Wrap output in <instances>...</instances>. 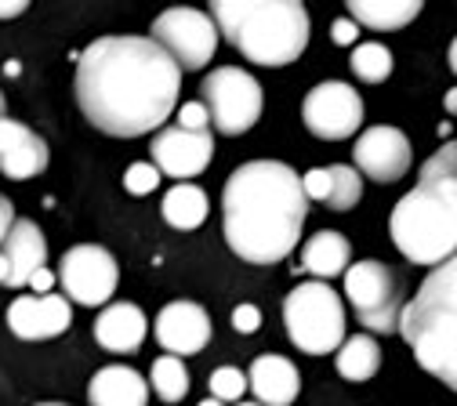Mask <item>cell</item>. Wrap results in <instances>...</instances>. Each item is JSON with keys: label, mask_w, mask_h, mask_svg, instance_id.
<instances>
[{"label": "cell", "mask_w": 457, "mask_h": 406, "mask_svg": "<svg viewBox=\"0 0 457 406\" xmlns=\"http://www.w3.org/2000/svg\"><path fill=\"white\" fill-rule=\"evenodd\" d=\"M29 4L26 0H15V4H0V19H15V15H22Z\"/></svg>", "instance_id": "8d00e7d4"}, {"label": "cell", "mask_w": 457, "mask_h": 406, "mask_svg": "<svg viewBox=\"0 0 457 406\" xmlns=\"http://www.w3.org/2000/svg\"><path fill=\"white\" fill-rule=\"evenodd\" d=\"M381 367V344L370 334H353L337 348V374L345 381H370Z\"/></svg>", "instance_id": "cb8c5ba5"}, {"label": "cell", "mask_w": 457, "mask_h": 406, "mask_svg": "<svg viewBox=\"0 0 457 406\" xmlns=\"http://www.w3.org/2000/svg\"><path fill=\"white\" fill-rule=\"evenodd\" d=\"M302 189L309 196V203H323L327 200V189H330V178H327V167H312L305 178H302Z\"/></svg>", "instance_id": "1f68e13d"}, {"label": "cell", "mask_w": 457, "mask_h": 406, "mask_svg": "<svg viewBox=\"0 0 457 406\" xmlns=\"http://www.w3.org/2000/svg\"><path fill=\"white\" fill-rule=\"evenodd\" d=\"M156 341L167 356H196L211 341V316L196 302H170L156 316Z\"/></svg>", "instance_id": "5bb4252c"}, {"label": "cell", "mask_w": 457, "mask_h": 406, "mask_svg": "<svg viewBox=\"0 0 457 406\" xmlns=\"http://www.w3.org/2000/svg\"><path fill=\"white\" fill-rule=\"evenodd\" d=\"M418 15H421V0H353L349 4V19L378 33H395L411 26Z\"/></svg>", "instance_id": "7402d4cb"}, {"label": "cell", "mask_w": 457, "mask_h": 406, "mask_svg": "<svg viewBox=\"0 0 457 406\" xmlns=\"http://www.w3.org/2000/svg\"><path fill=\"white\" fill-rule=\"evenodd\" d=\"M70 323H73V309H70V298L62 294H44V298L26 294V298H15L8 309V327L22 341L59 337L70 330Z\"/></svg>", "instance_id": "9a60e30c"}, {"label": "cell", "mask_w": 457, "mask_h": 406, "mask_svg": "<svg viewBox=\"0 0 457 406\" xmlns=\"http://www.w3.org/2000/svg\"><path fill=\"white\" fill-rule=\"evenodd\" d=\"M349 66H353V73H356L363 84H381V80H388V73H392V51H388L385 44H378V40L356 44Z\"/></svg>", "instance_id": "4316f807"}, {"label": "cell", "mask_w": 457, "mask_h": 406, "mask_svg": "<svg viewBox=\"0 0 457 406\" xmlns=\"http://www.w3.org/2000/svg\"><path fill=\"white\" fill-rule=\"evenodd\" d=\"M309 196L302 178L279 160L240 163L221 193L225 244L251 265H276L302 240Z\"/></svg>", "instance_id": "7a4b0ae2"}, {"label": "cell", "mask_w": 457, "mask_h": 406, "mask_svg": "<svg viewBox=\"0 0 457 406\" xmlns=\"http://www.w3.org/2000/svg\"><path fill=\"white\" fill-rule=\"evenodd\" d=\"M117 279H120V269L112 261V254L98 244H77L62 254V265H59V283L66 290V298L77 302V305H105L117 290Z\"/></svg>", "instance_id": "8fae6325"}, {"label": "cell", "mask_w": 457, "mask_h": 406, "mask_svg": "<svg viewBox=\"0 0 457 406\" xmlns=\"http://www.w3.org/2000/svg\"><path fill=\"white\" fill-rule=\"evenodd\" d=\"M153 40L175 58L179 70H204L214 58V47H218V26L207 12L170 8V12L156 15Z\"/></svg>", "instance_id": "9c48e42d"}, {"label": "cell", "mask_w": 457, "mask_h": 406, "mask_svg": "<svg viewBox=\"0 0 457 406\" xmlns=\"http://www.w3.org/2000/svg\"><path fill=\"white\" fill-rule=\"evenodd\" d=\"M211 156H214L211 131H182L175 124V128H163L153 138L156 170L167 174V178H175V182H189V178H196V174H204Z\"/></svg>", "instance_id": "4fadbf2b"}, {"label": "cell", "mask_w": 457, "mask_h": 406, "mask_svg": "<svg viewBox=\"0 0 457 406\" xmlns=\"http://www.w3.org/2000/svg\"><path fill=\"white\" fill-rule=\"evenodd\" d=\"M29 290H37V298H44V294H51V286H54V276L47 272V269H40V272H33L29 276V283H26Z\"/></svg>", "instance_id": "d590c367"}, {"label": "cell", "mask_w": 457, "mask_h": 406, "mask_svg": "<svg viewBox=\"0 0 457 406\" xmlns=\"http://www.w3.org/2000/svg\"><path fill=\"white\" fill-rule=\"evenodd\" d=\"M4 109H8V102H4V95H0V120H4Z\"/></svg>", "instance_id": "60d3db41"}, {"label": "cell", "mask_w": 457, "mask_h": 406, "mask_svg": "<svg viewBox=\"0 0 457 406\" xmlns=\"http://www.w3.org/2000/svg\"><path fill=\"white\" fill-rule=\"evenodd\" d=\"M345 298L353 302L360 323L378 334L399 330L403 298H399V276L385 261H353L345 272Z\"/></svg>", "instance_id": "ba28073f"}, {"label": "cell", "mask_w": 457, "mask_h": 406, "mask_svg": "<svg viewBox=\"0 0 457 406\" xmlns=\"http://www.w3.org/2000/svg\"><path fill=\"white\" fill-rule=\"evenodd\" d=\"M149 385L163 402H179L189 392V370L179 356H160L149 370Z\"/></svg>", "instance_id": "484cf974"}, {"label": "cell", "mask_w": 457, "mask_h": 406, "mask_svg": "<svg viewBox=\"0 0 457 406\" xmlns=\"http://www.w3.org/2000/svg\"><path fill=\"white\" fill-rule=\"evenodd\" d=\"M302 120L323 142H345L363 124V98L345 80H323L305 95Z\"/></svg>", "instance_id": "30bf717a"}, {"label": "cell", "mask_w": 457, "mask_h": 406, "mask_svg": "<svg viewBox=\"0 0 457 406\" xmlns=\"http://www.w3.org/2000/svg\"><path fill=\"white\" fill-rule=\"evenodd\" d=\"M47 160H51L47 142L37 131L12 120V116L0 120V170H4L12 182L37 178V174H44Z\"/></svg>", "instance_id": "2e32d148"}, {"label": "cell", "mask_w": 457, "mask_h": 406, "mask_svg": "<svg viewBox=\"0 0 457 406\" xmlns=\"http://www.w3.org/2000/svg\"><path fill=\"white\" fill-rule=\"evenodd\" d=\"M349 261H353V247L334 228H320L316 236L305 244V251H302V269L312 272V276H320V283L323 279H334V276H345L349 272Z\"/></svg>", "instance_id": "44dd1931"}, {"label": "cell", "mask_w": 457, "mask_h": 406, "mask_svg": "<svg viewBox=\"0 0 457 406\" xmlns=\"http://www.w3.org/2000/svg\"><path fill=\"white\" fill-rule=\"evenodd\" d=\"M258 327H262V312H258L254 305H237V309H233V330L254 334Z\"/></svg>", "instance_id": "d6a6232c"}, {"label": "cell", "mask_w": 457, "mask_h": 406, "mask_svg": "<svg viewBox=\"0 0 457 406\" xmlns=\"http://www.w3.org/2000/svg\"><path fill=\"white\" fill-rule=\"evenodd\" d=\"M207 211H211L207 193L200 186H193V182H179L163 196V221L170 228H182V232L200 228L207 221Z\"/></svg>", "instance_id": "603a6c76"}, {"label": "cell", "mask_w": 457, "mask_h": 406, "mask_svg": "<svg viewBox=\"0 0 457 406\" xmlns=\"http://www.w3.org/2000/svg\"><path fill=\"white\" fill-rule=\"evenodd\" d=\"M37 406H66V402H37Z\"/></svg>", "instance_id": "7bdbcfd3"}, {"label": "cell", "mask_w": 457, "mask_h": 406, "mask_svg": "<svg viewBox=\"0 0 457 406\" xmlns=\"http://www.w3.org/2000/svg\"><path fill=\"white\" fill-rule=\"evenodd\" d=\"M182 70L153 37H102L77 58V102L112 138L156 131L179 105Z\"/></svg>", "instance_id": "6da1fadb"}, {"label": "cell", "mask_w": 457, "mask_h": 406, "mask_svg": "<svg viewBox=\"0 0 457 406\" xmlns=\"http://www.w3.org/2000/svg\"><path fill=\"white\" fill-rule=\"evenodd\" d=\"M237 406H262V402H237Z\"/></svg>", "instance_id": "ee69618b"}, {"label": "cell", "mask_w": 457, "mask_h": 406, "mask_svg": "<svg viewBox=\"0 0 457 406\" xmlns=\"http://www.w3.org/2000/svg\"><path fill=\"white\" fill-rule=\"evenodd\" d=\"M283 327L295 348L309 356H327L345 341V305L327 283H298L283 302Z\"/></svg>", "instance_id": "8992f818"}, {"label": "cell", "mask_w": 457, "mask_h": 406, "mask_svg": "<svg viewBox=\"0 0 457 406\" xmlns=\"http://www.w3.org/2000/svg\"><path fill=\"white\" fill-rule=\"evenodd\" d=\"M145 312L131 302H117L102 309V316L95 319V341L105 348V352H117V356H128V352H138V344L145 341Z\"/></svg>", "instance_id": "e0dca14e"}, {"label": "cell", "mask_w": 457, "mask_h": 406, "mask_svg": "<svg viewBox=\"0 0 457 406\" xmlns=\"http://www.w3.org/2000/svg\"><path fill=\"white\" fill-rule=\"evenodd\" d=\"M443 105H446V112H450V116H457V87H450V91H446Z\"/></svg>", "instance_id": "74e56055"}, {"label": "cell", "mask_w": 457, "mask_h": 406, "mask_svg": "<svg viewBox=\"0 0 457 406\" xmlns=\"http://www.w3.org/2000/svg\"><path fill=\"white\" fill-rule=\"evenodd\" d=\"M207 124H211V112H207L204 102H186L179 109V128L182 131H207Z\"/></svg>", "instance_id": "4dcf8cb0"}, {"label": "cell", "mask_w": 457, "mask_h": 406, "mask_svg": "<svg viewBox=\"0 0 457 406\" xmlns=\"http://www.w3.org/2000/svg\"><path fill=\"white\" fill-rule=\"evenodd\" d=\"M450 70H453V77H457V37H453V44H450Z\"/></svg>", "instance_id": "f35d334b"}, {"label": "cell", "mask_w": 457, "mask_h": 406, "mask_svg": "<svg viewBox=\"0 0 457 406\" xmlns=\"http://www.w3.org/2000/svg\"><path fill=\"white\" fill-rule=\"evenodd\" d=\"M356 37H360V26H356L353 19H334V26H330V40H334V44L353 47Z\"/></svg>", "instance_id": "836d02e7"}, {"label": "cell", "mask_w": 457, "mask_h": 406, "mask_svg": "<svg viewBox=\"0 0 457 406\" xmlns=\"http://www.w3.org/2000/svg\"><path fill=\"white\" fill-rule=\"evenodd\" d=\"M12 225H15V207H12V200H8V196H0V247H4Z\"/></svg>", "instance_id": "e575fe53"}, {"label": "cell", "mask_w": 457, "mask_h": 406, "mask_svg": "<svg viewBox=\"0 0 457 406\" xmlns=\"http://www.w3.org/2000/svg\"><path fill=\"white\" fill-rule=\"evenodd\" d=\"M200 406H221V402H218V399H204Z\"/></svg>", "instance_id": "b9f144b4"}, {"label": "cell", "mask_w": 457, "mask_h": 406, "mask_svg": "<svg viewBox=\"0 0 457 406\" xmlns=\"http://www.w3.org/2000/svg\"><path fill=\"white\" fill-rule=\"evenodd\" d=\"M91 406H145L149 381L131 367H102L87 385Z\"/></svg>", "instance_id": "ffe728a7"}, {"label": "cell", "mask_w": 457, "mask_h": 406, "mask_svg": "<svg viewBox=\"0 0 457 406\" xmlns=\"http://www.w3.org/2000/svg\"><path fill=\"white\" fill-rule=\"evenodd\" d=\"M156 186H160L156 163H131V167L124 170V189H128L131 196H149Z\"/></svg>", "instance_id": "f1b7e54d"}, {"label": "cell", "mask_w": 457, "mask_h": 406, "mask_svg": "<svg viewBox=\"0 0 457 406\" xmlns=\"http://www.w3.org/2000/svg\"><path fill=\"white\" fill-rule=\"evenodd\" d=\"M0 283L8 286V261H4V254H0Z\"/></svg>", "instance_id": "ab89813d"}, {"label": "cell", "mask_w": 457, "mask_h": 406, "mask_svg": "<svg viewBox=\"0 0 457 406\" xmlns=\"http://www.w3.org/2000/svg\"><path fill=\"white\" fill-rule=\"evenodd\" d=\"M327 178H330V189H327V207L330 211H353L363 196V174L349 163H334L327 167Z\"/></svg>", "instance_id": "d4e9b609"}, {"label": "cell", "mask_w": 457, "mask_h": 406, "mask_svg": "<svg viewBox=\"0 0 457 406\" xmlns=\"http://www.w3.org/2000/svg\"><path fill=\"white\" fill-rule=\"evenodd\" d=\"M211 19L254 66H291L309 44V12L298 0H214Z\"/></svg>", "instance_id": "3957f363"}, {"label": "cell", "mask_w": 457, "mask_h": 406, "mask_svg": "<svg viewBox=\"0 0 457 406\" xmlns=\"http://www.w3.org/2000/svg\"><path fill=\"white\" fill-rule=\"evenodd\" d=\"M353 160H356V170L360 174H367V178H374L381 186H392V182H399L411 170L414 145H411V138L399 131V128L378 124V128H367L356 138Z\"/></svg>", "instance_id": "7c38bea8"}, {"label": "cell", "mask_w": 457, "mask_h": 406, "mask_svg": "<svg viewBox=\"0 0 457 406\" xmlns=\"http://www.w3.org/2000/svg\"><path fill=\"white\" fill-rule=\"evenodd\" d=\"M247 385H251V392L258 395L262 406H291L302 392V374L291 360H283V356H258L251 363Z\"/></svg>", "instance_id": "d6986e66"}, {"label": "cell", "mask_w": 457, "mask_h": 406, "mask_svg": "<svg viewBox=\"0 0 457 406\" xmlns=\"http://www.w3.org/2000/svg\"><path fill=\"white\" fill-rule=\"evenodd\" d=\"M200 102L211 112V124L218 128V135L237 138L244 131H251L262 116V84L237 66H218L204 77L200 84Z\"/></svg>", "instance_id": "52a82bcc"}, {"label": "cell", "mask_w": 457, "mask_h": 406, "mask_svg": "<svg viewBox=\"0 0 457 406\" xmlns=\"http://www.w3.org/2000/svg\"><path fill=\"white\" fill-rule=\"evenodd\" d=\"M421 170L425 174H457V142L439 145V153H432Z\"/></svg>", "instance_id": "f546056e"}, {"label": "cell", "mask_w": 457, "mask_h": 406, "mask_svg": "<svg viewBox=\"0 0 457 406\" xmlns=\"http://www.w3.org/2000/svg\"><path fill=\"white\" fill-rule=\"evenodd\" d=\"M0 254H4V261H8V286H26L29 276L40 272L44 261H47V244H44V232L37 228V221L15 218Z\"/></svg>", "instance_id": "ac0fdd59"}, {"label": "cell", "mask_w": 457, "mask_h": 406, "mask_svg": "<svg viewBox=\"0 0 457 406\" xmlns=\"http://www.w3.org/2000/svg\"><path fill=\"white\" fill-rule=\"evenodd\" d=\"M392 244L407 261L439 269L457 254V174H418V186L392 207Z\"/></svg>", "instance_id": "277c9868"}, {"label": "cell", "mask_w": 457, "mask_h": 406, "mask_svg": "<svg viewBox=\"0 0 457 406\" xmlns=\"http://www.w3.org/2000/svg\"><path fill=\"white\" fill-rule=\"evenodd\" d=\"M247 392V374L237 367H218L211 374V399L218 402H240V395Z\"/></svg>", "instance_id": "83f0119b"}, {"label": "cell", "mask_w": 457, "mask_h": 406, "mask_svg": "<svg viewBox=\"0 0 457 406\" xmlns=\"http://www.w3.org/2000/svg\"><path fill=\"white\" fill-rule=\"evenodd\" d=\"M399 334L414 348L418 363L457 392V254L425 276L399 316Z\"/></svg>", "instance_id": "5b68a950"}]
</instances>
